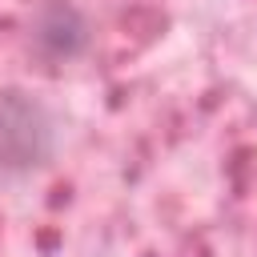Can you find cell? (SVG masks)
I'll list each match as a JSON object with an SVG mask.
<instances>
[{"label": "cell", "mask_w": 257, "mask_h": 257, "mask_svg": "<svg viewBox=\"0 0 257 257\" xmlns=\"http://www.w3.org/2000/svg\"><path fill=\"white\" fill-rule=\"evenodd\" d=\"M52 120L24 92L0 96V173H28L52 157Z\"/></svg>", "instance_id": "1"}, {"label": "cell", "mask_w": 257, "mask_h": 257, "mask_svg": "<svg viewBox=\"0 0 257 257\" xmlns=\"http://www.w3.org/2000/svg\"><path fill=\"white\" fill-rule=\"evenodd\" d=\"M32 40H36V48H40L44 56L68 60V56L84 52V44H88V24H84V16H80L72 4L56 0V4H44V8L36 12V20H32Z\"/></svg>", "instance_id": "2"}]
</instances>
